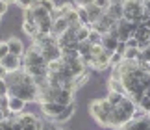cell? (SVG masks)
<instances>
[{
	"instance_id": "1",
	"label": "cell",
	"mask_w": 150,
	"mask_h": 130,
	"mask_svg": "<svg viewBox=\"0 0 150 130\" xmlns=\"http://www.w3.org/2000/svg\"><path fill=\"white\" fill-rule=\"evenodd\" d=\"M22 71H26V73L32 74L33 78H35V76L48 74V61L45 60L39 45L32 43L26 49L24 56H22Z\"/></svg>"
},
{
	"instance_id": "21",
	"label": "cell",
	"mask_w": 150,
	"mask_h": 130,
	"mask_svg": "<svg viewBox=\"0 0 150 130\" xmlns=\"http://www.w3.org/2000/svg\"><path fill=\"white\" fill-rule=\"evenodd\" d=\"M65 19L69 21V24H71V26H80V24H82V22H80V15H78V8L69 11V13L65 15Z\"/></svg>"
},
{
	"instance_id": "25",
	"label": "cell",
	"mask_w": 150,
	"mask_h": 130,
	"mask_svg": "<svg viewBox=\"0 0 150 130\" xmlns=\"http://www.w3.org/2000/svg\"><path fill=\"white\" fill-rule=\"evenodd\" d=\"M78 15H80V22L82 24H91V19H89V13L85 9V6H78Z\"/></svg>"
},
{
	"instance_id": "27",
	"label": "cell",
	"mask_w": 150,
	"mask_h": 130,
	"mask_svg": "<svg viewBox=\"0 0 150 130\" xmlns=\"http://www.w3.org/2000/svg\"><path fill=\"white\" fill-rule=\"evenodd\" d=\"M22 130H43V121L37 117L33 123H30V125H26V126H22Z\"/></svg>"
},
{
	"instance_id": "37",
	"label": "cell",
	"mask_w": 150,
	"mask_h": 130,
	"mask_svg": "<svg viewBox=\"0 0 150 130\" xmlns=\"http://www.w3.org/2000/svg\"><path fill=\"white\" fill-rule=\"evenodd\" d=\"M76 6H87V4H93L95 0H72Z\"/></svg>"
},
{
	"instance_id": "6",
	"label": "cell",
	"mask_w": 150,
	"mask_h": 130,
	"mask_svg": "<svg viewBox=\"0 0 150 130\" xmlns=\"http://www.w3.org/2000/svg\"><path fill=\"white\" fill-rule=\"evenodd\" d=\"M41 52H43L45 60H47L48 63H50V61H57V60H61V56H63L61 46L57 45V43H52V45H45V46H41Z\"/></svg>"
},
{
	"instance_id": "3",
	"label": "cell",
	"mask_w": 150,
	"mask_h": 130,
	"mask_svg": "<svg viewBox=\"0 0 150 130\" xmlns=\"http://www.w3.org/2000/svg\"><path fill=\"white\" fill-rule=\"evenodd\" d=\"M115 106L109 104V100L104 97V99H95L89 102V115L98 123L100 126H109V117H111V111H113Z\"/></svg>"
},
{
	"instance_id": "26",
	"label": "cell",
	"mask_w": 150,
	"mask_h": 130,
	"mask_svg": "<svg viewBox=\"0 0 150 130\" xmlns=\"http://www.w3.org/2000/svg\"><path fill=\"white\" fill-rule=\"evenodd\" d=\"M39 4H41L43 6V8L45 9H47L48 11V13L52 15V11H54L56 8H57V6H56V2H54V0H39Z\"/></svg>"
},
{
	"instance_id": "44",
	"label": "cell",
	"mask_w": 150,
	"mask_h": 130,
	"mask_svg": "<svg viewBox=\"0 0 150 130\" xmlns=\"http://www.w3.org/2000/svg\"><path fill=\"white\" fill-rule=\"evenodd\" d=\"M0 21H2V17H0Z\"/></svg>"
},
{
	"instance_id": "45",
	"label": "cell",
	"mask_w": 150,
	"mask_h": 130,
	"mask_svg": "<svg viewBox=\"0 0 150 130\" xmlns=\"http://www.w3.org/2000/svg\"><path fill=\"white\" fill-rule=\"evenodd\" d=\"M0 130H2V128H0Z\"/></svg>"
},
{
	"instance_id": "28",
	"label": "cell",
	"mask_w": 150,
	"mask_h": 130,
	"mask_svg": "<svg viewBox=\"0 0 150 130\" xmlns=\"http://www.w3.org/2000/svg\"><path fill=\"white\" fill-rule=\"evenodd\" d=\"M109 61H111V67H115V65H119V63H122V61H124V56H122V54H119V52H113L111 58H109Z\"/></svg>"
},
{
	"instance_id": "40",
	"label": "cell",
	"mask_w": 150,
	"mask_h": 130,
	"mask_svg": "<svg viewBox=\"0 0 150 130\" xmlns=\"http://www.w3.org/2000/svg\"><path fill=\"white\" fill-rule=\"evenodd\" d=\"M145 97H148V99H150V87H146V89H145Z\"/></svg>"
},
{
	"instance_id": "38",
	"label": "cell",
	"mask_w": 150,
	"mask_h": 130,
	"mask_svg": "<svg viewBox=\"0 0 150 130\" xmlns=\"http://www.w3.org/2000/svg\"><path fill=\"white\" fill-rule=\"evenodd\" d=\"M6 119H8V117H6V111H4V110H0V123L6 121Z\"/></svg>"
},
{
	"instance_id": "10",
	"label": "cell",
	"mask_w": 150,
	"mask_h": 130,
	"mask_svg": "<svg viewBox=\"0 0 150 130\" xmlns=\"http://www.w3.org/2000/svg\"><path fill=\"white\" fill-rule=\"evenodd\" d=\"M108 91H117V93H122V95H128V93H126V87L122 84V80H120L117 74H111L108 78Z\"/></svg>"
},
{
	"instance_id": "7",
	"label": "cell",
	"mask_w": 150,
	"mask_h": 130,
	"mask_svg": "<svg viewBox=\"0 0 150 130\" xmlns=\"http://www.w3.org/2000/svg\"><path fill=\"white\" fill-rule=\"evenodd\" d=\"M109 56L106 50L102 52L100 56H93V63H91V69H95V71H98V73H102V71H106L111 67V61H109Z\"/></svg>"
},
{
	"instance_id": "42",
	"label": "cell",
	"mask_w": 150,
	"mask_h": 130,
	"mask_svg": "<svg viewBox=\"0 0 150 130\" xmlns=\"http://www.w3.org/2000/svg\"><path fill=\"white\" fill-rule=\"evenodd\" d=\"M4 99H6L4 95H0V106H2V102H4Z\"/></svg>"
},
{
	"instance_id": "11",
	"label": "cell",
	"mask_w": 150,
	"mask_h": 130,
	"mask_svg": "<svg viewBox=\"0 0 150 130\" xmlns=\"http://www.w3.org/2000/svg\"><path fill=\"white\" fill-rule=\"evenodd\" d=\"M69 28H71V24H69V21L65 19V17H57V19H54L52 34H54L56 37H59V35H61V34H65Z\"/></svg>"
},
{
	"instance_id": "20",
	"label": "cell",
	"mask_w": 150,
	"mask_h": 130,
	"mask_svg": "<svg viewBox=\"0 0 150 130\" xmlns=\"http://www.w3.org/2000/svg\"><path fill=\"white\" fill-rule=\"evenodd\" d=\"M89 80H91V71H89V69H85L83 73H80L78 76H74V82H76L78 89H80L82 86H85V84H87Z\"/></svg>"
},
{
	"instance_id": "16",
	"label": "cell",
	"mask_w": 150,
	"mask_h": 130,
	"mask_svg": "<svg viewBox=\"0 0 150 130\" xmlns=\"http://www.w3.org/2000/svg\"><path fill=\"white\" fill-rule=\"evenodd\" d=\"M85 9H87V13H89V19H91V24H93V22H96L102 17V13H104V9H100L98 6H96L95 2L93 4H87L85 6Z\"/></svg>"
},
{
	"instance_id": "41",
	"label": "cell",
	"mask_w": 150,
	"mask_h": 130,
	"mask_svg": "<svg viewBox=\"0 0 150 130\" xmlns=\"http://www.w3.org/2000/svg\"><path fill=\"white\" fill-rule=\"evenodd\" d=\"M4 2H8V4H15L17 0H4Z\"/></svg>"
},
{
	"instance_id": "18",
	"label": "cell",
	"mask_w": 150,
	"mask_h": 130,
	"mask_svg": "<svg viewBox=\"0 0 150 130\" xmlns=\"http://www.w3.org/2000/svg\"><path fill=\"white\" fill-rule=\"evenodd\" d=\"M52 26H54V19L52 17H47V19L37 22V28L41 34H52Z\"/></svg>"
},
{
	"instance_id": "22",
	"label": "cell",
	"mask_w": 150,
	"mask_h": 130,
	"mask_svg": "<svg viewBox=\"0 0 150 130\" xmlns=\"http://www.w3.org/2000/svg\"><path fill=\"white\" fill-rule=\"evenodd\" d=\"M139 54H141V49H126L124 60H128V61H137V60H139Z\"/></svg>"
},
{
	"instance_id": "12",
	"label": "cell",
	"mask_w": 150,
	"mask_h": 130,
	"mask_svg": "<svg viewBox=\"0 0 150 130\" xmlns=\"http://www.w3.org/2000/svg\"><path fill=\"white\" fill-rule=\"evenodd\" d=\"M102 46H104V50H106L108 54L111 56L113 52L117 50V46H119V39L113 37V35H109V34H106V35L102 37Z\"/></svg>"
},
{
	"instance_id": "39",
	"label": "cell",
	"mask_w": 150,
	"mask_h": 130,
	"mask_svg": "<svg viewBox=\"0 0 150 130\" xmlns=\"http://www.w3.org/2000/svg\"><path fill=\"white\" fill-rule=\"evenodd\" d=\"M126 0H109V4H124Z\"/></svg>"
},
{
	"instance_id": "4",
	"label": "cell",
	"mask_w": 150,
	"mask_h": 130,
	"mask_svg": "<svg viewBox=\"0 0 150 130\" xmlns=\"http://www.w3.org/2000/svg\"><path fill=\"white\" fill-rule=\"evenodd\" d=\"M0 67L6 71V74H9V73H17V71H21V69H22V58L13 56V54H8L2 61H0Z\"/></svg>"
},
{
	"instance_id": "15",
	"label": "cell",
	"mask_w": 150,
	"mask_h": 130,
	"mask_svg": "<svg viewBox=\"0 0 150 130\" xmlns=\"http://www.w3.org/2000/svg\"><path fill=\"white\" fill-rule=\"evenodd\" d=\"M109 15L113 17L115 21H120V19H124V4H111L109 8L106 9Z\"/></svg>"
},
{
	"instance_id": "29",
	"label": "cell",
	"mask_w": 150,
	"mask_h": 130,
	"mask_svg": "<svg viewBox=\"0 0 150 130\" xmlns=\"http://www.w3.org/2000/svg\"><path fill=\"white\" fill-rule=\"evenodd\" d=\"M139 63H145V61H150V46H146V49H143L141 50V54H139V60H137Z\"/></svg>"
},
{
	"instance_id": "36",
	"label": "cell",
	"mask_w": 150,
	"mask_h": 130,
	"mask_svg": "<svg viewBox=\"0 0 150 130\" xmlns=\"http://www.w3.org/2000/svg\"><path fill=\"white\" fill-rule=\"evenodd\" d=\"M126 49H128V46H126V41H119V46H117V50H115V52H119V54H122V56H124Z\"/></svg>"
},
{
	"instance_id": "31",
	"label": "cell",
	"mask_w": 150,
	"mask_h": 130,
	"mask_svg": "<svg viewBox=\"0 0 150 130\" xmlns=\"http://www.w3.org/2000/svg\"><path fill=\"white\" fill-rule=\"evenodd\" d=\"M145 117H148V111H145V110H141L139 106H137V110L134 111V117H132V119L139 121V119H145Z\"/></svg>"
},
{
	"instance_id": "33",
	"label": "cell",
	"mask_w": 150,
	"mask_h": 130,
	"mask_svg": "<svg viewBox=\"0 0 150 130\" xmlns=\"http://www.w3.org/2000/svg\"><path fill=\"white\" fill-rule=\"evenodd\" d=\"M17 6H19V8L21 9H26V8H30V6L33 4V0H17V2H15Z\"/></svg>"
},
{
	"instance_id": "23",
	"label": "cell",
	"mask_w": 150,
	"mask_h": 130,
	"mask_svg": "<svg viewBox=\"0 0 150 130\" xmlns=\"http://www.w3.org/2000/svg\"><path fill=\"white\" fill-rule=\"evenodd\" d=\"M91 45L89 41H82V43H78V52H80V58H83V56H87L91 54Z\"/></svg>"
},
{
	"instance_id": "35",
	"label": "cell",
	"mask_w": 150,
	"mask_h": 130,
	"mask_svg": "<svg viewBox=\"0 0 150 130\" xmlns=\"http://www.w3.org/2000/svg\"><path fill=\"white\" fill-rule=\"evenodd\" d=\"M8 8H9V4L4 2V0H0V17H4L6 13H8Z\"/></svg>"
},
{
	"instance_id": "8",
	"label": "cell",
	"mask_w": 150,
	"mask_h": 130,
	"mask_svg": "<svg viewBox=\"0 0 150 130\" xmlns=\"http://www.w3.org/2000/svg\"><path fill=\"white\" fill-rule=\"evenodd\" d=\"M8 49H9V54H13V56H19V58H22L24 56V52H26V46H24V43L19 39V37H9L8 41Z\"/></svg>"
},
{
	"instance_id": "13",
	"label": "cell",
	"mask_w": 150,
	"mask_h": 130,
	"mask_svg": "<svg viewBox=\"0 0 150 130\" xmlns=\"http://www.w3.org/2000/svg\"><path fill=\"white\" fill-rule=\"evenodd\" d=\"M56 102L61 104V106L74 104V93L69 91V89H59V91H57V97H56Z\"/></svg>"
},
{
	"instance_id": "24",
	"label": "cell",
	"mask_w": 150,
	"mask_h": 130,
	"mask_svg": "<svg viewBox=\"0 0 150 130\" xmlns=\"http://www.w3.org/2000/svg\"><path fill=\"white\" fill-rule=\"evenodd\" d=\"M102 37H104V35L100 34V32H96L95 30V28H91V32H89V43L91 45H98V43H102Z\"/></svg>"
},
{
	"instance_id": "2",
	"label": "cell",
	"mask_w": 150,
	"mask_h": 130,
	"mask_svg": "<svg viewBox=\"0 0 150 130\" xmlns=\"http://www.w3.org/2000/svg\"><path fill=\"white\" fill-rule=\"evenodd\" d=\"M135 110H137V104L126 95L122 102L113 108L111 117H109V126H111V128H120L122 125H126L128 121H132Z\"/></svg>"
},
{
	"instance_id": "43",
	"label": "cell",
	"mask_w": 150,
	"mask_h": 130,
	"mask_svg": "<svg viewBox=\"0 0 150 130\" xmlns=\"http://www.w3.org/2000/svg\"><path fill=\"white\" fill-rule=\"evenodd\" d=\"M56 130H65V128H56Z\"/></svg>"
},
{
	"instance_id": "34",
	"label": "cell",
	"mask_w": 150,
	"mask_h": 130,
	"mask_svg": "<svg viewBox=\"0 0 150 130\" xmlns=\"http://www.w3.org/2000/svg\"><path fill=\"white\" fill-rule=\"evenodd\" d=\"M95 4L98 6L100 9H104V11H106V9L109 8V6H111V4H109V0H95Z\"/></svg>"
},
{
	"instance_id": "5",
	"label": "cell",
	"mask_w": 150,
	"mask_h": 130,
	"mask_svg": "<svg viewBox=\"0 0 150 130\" xmlns=\"http://www.w3.org/2000/svg\"><path fill=\"white\" fill-rule=\"evenodd\" d=\"M39 106H41V114L50 121H54L56 117L65 110V106H61L57 102H39Z\"/></svg>"
},
{
	"instance_id": "19",
	"label": "cell",
	"mask_w": 150,
	"mask_h": 130,
	"mask_svg": "<svg viewBox=\"0 0 150 130\" xmlns=\"http://www.w3.org/2000/svg\"><path fill=\"white\" fill-rule=\"evenodd\" d=\"M124 97H126V95H122V93H117V91H108V95H106V99L109 100V104H111V106H119V104L124 100Z\"/></svg>"
},
{
	"instance_id": "17",
	"label": "cell",
	"mask_w": 150,
	"mask_h": 130,
	"mask_svg": "<svg viewBox=\"0 0 150 130\" xmlns=\"http://www.w3.org/2000/svg\"><path fill=\"white\" fill-rule=\"evenodd\" d=\"M21 30L24 32L26 35L33 37V35L39 32V28H37V22H33V21H22V22H21Z\"/></svg>"
},
{
	"instance_id": "14",
	"label": "cell",
	"mask_w": 150,
	"mask_h": 130,
	"mask_svg": "<svg viewBox=\"0 0 150 130\" xmlns=\"http://www.w3.org/2000/svg\"><path fill=\"white\" fill-rule=\"evenodd\" d=\"M74 111H76V106H74V104H69V106H65V110H63L61 114L56 117V119H54V123H59V125H61V123H67V121H69V119H71V117L74 115Z\"/></svg>"
},
{
	"instance_id": "30",
	"label": "cell",
	"mask_w": 150,
	"mask_h": 130,
	"mask_svg": "<svg viewBox=\"0 0 150 130\" xmlns=\"http://www.w3.org/2000/svg\"><path fill=\"white\" fill-rule=\"evenodd\" d=\"M137 106H139L141 110H145V111H148V114H150V99L148 97H143L139 102H137Z\"/></svg>"
},
{
	"instance_id": "32",
	"label": "cell",
	"mask_w": 150,
	"mask_h": 130,
	"mask_svg": "<svg viewBox=\"0 0 150 130\" xmlns=\"http://www.w3.org/2000/svg\"><path fill=\"white\" fill-rule=\"evenodd\" d=\"M9 54V49H8V43L6 41H0V61L4 60L6 56Z\"/></svg>"
},
{
	"instance_id": "9",
	"label": "cell",
	"mask_w": 150,
	"mask_h": 130,
	"mask_svg": "<svg viewBox=\"0 0 150 130\" xmlns=\"http://www.w3.org/2000/svg\"><path fill=\"white\" fill-rule=\"evenodd\" d=\"M26 104H28V102H24V100L19 99V97H11V95H8V110L11 111V114H15V115L22 114V111L26 110Z\"/></svg>"
}]
</instances>
